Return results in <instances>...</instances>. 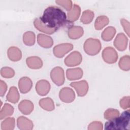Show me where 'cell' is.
Segmentation results:
<instances>
[{
  "label": "cell",
  "mask_w": 130,
  "mask_h": 130,
  "mask_svg": "<svg viewBox=\"0 0 130 130\" xmlns=\"http://www.w3.org/2000/svg\"><path fill=\"white\" fill-rule=\"evenodd\" d=\"M40 19L47 27L56 30L64 26L67 21L65 12L56 6L47 7Z\"/></svg>",
  "instance_id": "obj_1"
},
{
  "label": "cell",
  "mask_w": 130,
  "mask_h": 130,
  "mask_svg": "<svg viewBox=\"0 0 130 130\" xmlns=\"http://www.w3.org/2000/svg\"><path fill=\"white\" fill-rule=\"evenodd\" d=\"M129 110L122 112L120 116H117L106 122L105 129L125 130L129 129Z\"/></svg>",
  "instance_id": "obj_2"
},
{
  "label": "cell",
  "mask_w": 130,
  "mask_h": 130,
  "mask_svg": "<svg viewBox=\"0 0 130 130\" xmlns=\"http://www.w3.org/2000/svg\"><path fill=\"white\" fill-rule=\"evenodd\" d=\"M84 50L88 55H95L99 53L101 49V43L97 39L89 38L84 44Z\"/></svg>",
  "instance_id": "obj_3"
},
{
  "label": "cell",
  "mask_w": 130,
  "mask_h": 130,
  "mask_svg": "<svg viewBox=\"0 0 130 130\" xmlns=\"http://www.w3.org/2000/svg\"><path fill=\"white\" fill-rule=\"evenodd\" d=\"M50 77L52 81L56 85H62L65 81L63 70L60 67L54 68L51 71Z\"/></svg>",
  "instance_id": "obj_4"
},
{
  "label": "cell",
  "mask_w": 130,
  "mask_h": 130,
  "mask_svg": "<svg viewBox=\"0 0 130 130\" xmlns=\"http://www.w3.org/2000/svg\"><path fill=\"white\" fill-rule=\"evenodd\" d=\"M102 57L106 62L108 63H114L117 60L118 54L113 47H107L103 50Z\"/></svg>",
  "instance_id": "obj_5"
},
{
  "label": "cell",
  "mask_w": 130,
  "mask_h": 130,
  "mask_svg": "<svg viewBox=\"0 0 130 130\" xmlns=\"http://www.w3.org/2000/svg\"><path fill=\"white\" fill-rule=\"evenodd\" d=\"M73 45L71 43H62L55 46L53 48V54L58 58H61L71 51Z\"/></svg>",
  "instance_id": "obj_6"
},
{
  "label": "cell",
  "mask_w": 130,
  "mask_h": 130,
  "mask_svg": "<svg viewBox=\"0 0 130 130\" xmlns=\"http://www.w3.org/2000/svg\"><path fill=\"white\" fill-rule=\"evenodd\" d=\"M82 55L81 53L77 51L71 53L64 59V63L68 67H74L78 66L82 62Z\"/></svg>",
  "instance_id": "obj_7"
},
{
  "label": "cell",
  "mask_w": 130,
  "mask_h": 130,
  "mask_svg": "<svg viewBox=\"0 0 130 130\" xmlns=\"http://www.w3.org/2000/svg\"><path fill=\"white\" fill-rule=\"evenodd\" d=\"M60 100L64 103H70L75 99V94L74 90L68 87L62 88L59 91Z\"/></svg>",
  "instance_id": "obj_8"
},
{
  "label": "cell",
  "mask_w": 130,
  "mask_h": 130,
  "mask_svg": "<svg viewBox=\"0 0 130 130\" xmlns=\"http://www.w3.org/2000/svg\"><path fill=\"white\" fill-rule=\"evenodd\" d=\"M70 85L74 87L79 96H83L86 94L88 90V84L86 80L71 83Z\"/></svg>",
  "instance_id": "obj_9"
},
{
  "label": "cell",
  "mask_w": 130,
  "mask_h": 130,
  "mask_svg": "<svg viewBox=\"0 0 130 130\" xmlns=\"http://www.w3.org/2000/svg\"><path fill=\"white\" fill-rule=\"evenodd\" d=\"M128 39L125 35L123 33L118 34L114 41V45L120 51L126 49L127 45Z\"/></svg>",
  "instance_id": "obj_10"
},
{
  "label": "cell",
  "mask_w": 130,
  "mask_h": 130,
  "mask_svg": "<svg viewBox=\"0 0 130 130\" xmlns=\"http://www.w3.org/2000/svg\"><path fill=\"white\" fill-rule=\"evenodd\" d=\"M50 89V84L46 80H41L38 81L36 85V90L38 94L45 96L48 94Z\"/></svg>",
  "instance_id": "obj_11"
},
{
  "label": "cell",
  "mask_w": 130,
  "mask_h": 130,
  "mask_svg": "<svg viewBox=\"0 0 130 130\" xmlns=\"http://www.w3.org/2000/svg\"><path fill=\"white\" fill-rule=\"evenodd\" d=\"M32 86V81L27 77H23L19 80L18 87L22 93H26L29 92Z\"/></svg>",
  "instance_id": "obj_12"
},
{
  "label": "cell",
  "mask_w": 130,
  "mask_h": 130,
  "mask_svg": "<svg viewBox=\"0 0 130 130\" xmlns=\"http://www.w3.org/2000/svg\"><path fill=\"white\" fill-rule=\"evenodd\" d=\"M37 42L40 46L45 48H50L53 44V40L51 37L42 34L38 35Z\"/></svg>",
  "instance_id": "obj_13"
},
{
  "label": "cell",
  "mask_w": 130,
  "mask_h": 130,
  "mask_svg": "<svg viewBox=\"0 0 130 130\" xmlns=\"http://www.w3.org/2000/svg\"><path fill=\"white\" fill-rule=\"evenodd\" d=\"M17 125L18 127L21 130H30L33 128L32 122L24 116H20L17 118Z\"/></svg>",
  "instance_id": "obj_14"
},
{
  "label": "cell",
  "mask_w": 130,
  "mask_h": 130,
  "mask_svg": "<svg viewBox=\"0 0 130 130\" xmlns=\"http://www.w3.org/2000/svg\"><path fill=\"white\" fill-rule=\"evenodd\" d=\"M19 111L24 115H28L31 113L34 109V104L29 100H22L18 105Z\"/></svg>",
  "instance_id": "obj_15"
},
{
  "label": "cell",
  "mask_w": 130,
  "mask_h": 130,
  "mask_svg": "<svg viewBox=\"0 0 130 130\" xmlns=\"http://www.w3.org/2000/svg\"><path fill=\"white\" fill-rule=\"evenodd\" d=\"M66 76L69 80H78L82 77L83 71L80 68L69 69L66 71Z\"/></svg>",
  "instance_id": "obj_16"
},
{
  "label": "cell",
  "mask_w": 130,
  "mask_h": 130,
  "mask_svg": "<svg viewBox=\"0 0 130 130\" xmlns=\"http://www.w3.org/2000/svg\"><path fill=\"white\" fill-rule=\"evenodd\" d=\"M83 29L80 26H72L68 31V36L71 39H78L83 36Z\"/></svg>",
  "instance_id": "obj_17"
},
{
  "label": "cell",
  "mask_w": 130,
  "mask_h": 130,
  "mask_svg": "<svg viewBox=\"0 0 130 130\" xmlns=\"http://www.w3.org/2000/svg\"><path fill=\"white\" fill-rule=\"evenodd\" d=\"M7 54L8 58L13 61H19L22 57L21 50L15 46L10 47L8 50Z\"/></svg>",
  "instance_id": "obj_18"
},
{
  "label": "cell",
  "mask_w": 130,
  "mask_h": 130,
  "mask_svg": "<svg viewBox=\"0 0 130 130\" xmlns=\"http://www.w3.org/2000/svg\"><path fill=\"white\" fill-rule=\"evenodd\" d=\"M26 63L27 66L32 69H39L43 66L42 59L38 56H30L27 58Z\"/></svg>",
  "instance_id": "obj_19"
},
{
  "label": "cell",
  "mask_w": 130,
  "mask_h": 130,
  "mask_svg": "<svg viewBox=\"0 0 130 130\" xmlns=\"http://www.w3.org/2000/svg\"><path fill=\"white\" fill-rule=\"evenodd\" d=\"M81 13V9L79 6L76 4H74L72 9L68 11V18L71 22H74L76 21L79 17Z\"/></svg>",
  "instance_id": "obj_20"
},
{
  "label": "cell",
  "mask_w": 130,
  "mask_h": 130,
  "mask_svg": "<svg viewBox=\"0 0 130 130\" xmlns=\"http://www.w3.org/2000/svg\"><path fill=\"white\" fill-rule=\"evenodd\" d=\"M34 24L35 27L39 31L47 34H52L56 30L54 29H50L45 25L40 20L39 18H36L34 22Z\"/></svg>",
  "instance_id": "obj_21"
},
{
  "label": "cell",
  "mask_w": 130,
  "mask_h": 130,
  "mask_svg": "<svg viewBox=\"0 0 130 130\" xmlns=\"http://www.w3.org/2000/svg\"><path fill=\"white\" fill-rule=\"evenodd\" d=\"M39 105L44 110L51 111L55 108L53 100L50 98H46L41 99L39 101Z\"/></svg>",
  "instance_id": "obj_22"
},
{
  "label": "cell",
  "mask_w": 130,
  "mask_h": 130,
  "mask_svg": "<svg viewBox=\"0 0 130 130\" xmlns=\"http://www.w3.org/2000/svg\"><path fill=\"white\" fill-rule=\"evenodd\" d=\"M19 97V93L17 88L15 86H12L10 88L6 98L9 102L15 104L18 102Z\"/></svg>",
  "instance_id": "obj_23"
},
{
  "label": "cell",
  "mask_w": 130,
  "mask_h": 130,
  "mask_svg": "<svg viewBox=\"0 0 130 130\" xmlns=\"http://www.w3.org/2000/svg\"><path fill=\"white\" fill-rule=\"evenodd\" d=\"M116 34V29L113 26H108L102 32L101 37L105 41H110L114 37Z\"/></svg>",
  "instance_id": "obj_24"
},
{
  "label": "cell",
  "mask_w": 130,
  "mask_h": 130,
  "mask_svg": "<svg viewBox=\"0 0 130 130\" xmlns=\"http://www.w3.org/2000/svg\"><path fill=\"white\" fill-rule=\"evenodd\" d=\"M109 22V18L106 16H100L95 19L94 27L96 30H101L107 25Z\"/></svg>",
  "instance_id": "obj_25"
},
{
  "label": "cell",
  "mask_w": 130,
  "mask_h": 130,
  "mask_svg": "<svg viewBox=\"0 0 130 130\" xmlns=\"http://www.w3.org/2000/svg\"><path fill=\"white\" fill-rule=\"evenodd\" d=\"M23 41L27 46L34 45L36 41V36L34 32L28 31L25 32L23 36Z\"/></svg>",
  "instance_id": "obj_26"
},
{
  "label": "cell",
  "mask_w": 130,
  "mask_h": 130,
  "mask_svg": "<svg viewBox=\"0 0 130 130\" xmlns=\"http://www.w3.org/2000/svg\"><path fill=\"white\" fill-rule=\"evenodd\" d=\"M14 108L11 105L6 103L0 112V119L2 120L5 118L12 115L14 112Z\"/></svg>",
  "instance_id": "obj_27"
},
{
  "label": "cell",
  "mask_w": 130,
  "mask_h": 130,
  "mask_svg": "<svg viewBox=\"0 0 130 130\" xmlns=\"http://www.w3.org/2000/svg\"><path fill=\"white\" fill-rule=\"evenodd\" d=\"M94 12L90 10L84 11L82 14L80 21L83 24H87L90 23L94 18Z\"/></svg>",
  "instance_id": "obj_28"
},
{
  "label": "cell",
  "mask_w": 130,
  "mask_h": 130,
  "mask_svg": "<svg viewBox=\"0 0 130 130\" xmlns=\"http://www.w3.org/2000/svg\"><path fill=\"white\" fill-rule=\"evenodd\" d=\"M15 119L13 117H9L5 119L1 123L2 130H12L15 127Z\"/></svg>",
  "instance_id": "obj_29"
},
{
  "label": "cell",
  "mask_w": 130,
  "mask_h": 130,
  "mask_svg": "<svg viewBox=\"0 0 130 130\" xmlns=\"http://www.w3.org/2000/svg\"><path fill=\"white\" fill-rule=\"evenodd\" d=\"M119 68L125 71H129L130 69V58L128 55L122 57L119 61Z\"/></svg>",
  "instance_id": "obj_30"
},
{
  "label": "cell",
  "mask_w": 130,
  "mask_h": 130,
  "mask_svg": "<svg viewBox=\"0 0 130 130\" xmlns=\"http://www.w3.org/2000/svg\"><path fill=\"white\" fill-rule=\"evenodd\" d=\"M119 115V111L115 109L109 108L104 113V117L106 119L111 120Z\"/></svg>",
  "instance_id": "obj_31"
},
{
  "label": "cell",
  "mask_w": 130,
  "mask_h": 130,
  "mask_svg": "<svg viewBox=\"0 0 130 130\" xmlns=\"http://www.w3.org/2000/svg\"><path fill=\"white\" fill-rule=\"evenodd\" d=\"M1 76L5 78H12L15 75L14 70L10 67H3L1 70Z\"/></svg>",
  "instance_id": "obj_32"
},
{
  "label": "cell",
  "mask_w": 130,
  "mask_h": 130,
  "mask_svg": "<svg viewBox=\"0 0 130 130\" xmlns=\"http://www.w3.org/2000/svg\"><path fill=\"white\" fill-rule=\"evenodd\" d=\"M55 3L68 11H70L73 7L72 2L70 0H57L55 1Z\"/></svg>",
  "instance_id": "obj_33"
},
{
  "label": "cell",
  "mask_w": 130,
  "mask_h": 130,
  "mask_svg": "<svg viewBox=\"0 0 130 130\" xmlns=\"http://www.w3.org/2000/svg\"><path fill=\"white\" fill-rule=\"evenodd\" d=\"M103 128V124L100 121H93L90 123L88 126L89 130H102Z\"/></svg>",
  "instance_id": "obj_34"
},
{
  "label": "cell",
  "mask_w": 130,
  "mask_h": 130,
  "mask_svg": "<svg viewBox=\"0 0 130 130\" xmlns=\"http://www.w3.org/2000/svg\"><path fill=\"white\" fill-rule=\"evenodd\" d=\"M120 106L123 109H126L129 107V96H124L120 101Z\"/></svg>",
  "instance_id": "obj_35"
},
{
  "label": "cell",
  "mask_w": 130,
  "mask_h": 130,
  "mask_svg": "<svg viewBox=\"0 0 130 130\" xmlns=\"http://www.w3.org/2000/svg\"><path fill=\"white\" fill-rule=\"evenodd\" d=\"M120 22L127 36H129V22L124 19H121Z\"/></svg>",
  "instance_id": "obj_36"
},
{
  "label": "cell",
  "mask_w": 130,
  "mask_h": 130,
  "mask_svg": "<svg viewBox=\"0 0 130 130\" xmlns=\"http://www.w3.org/2000/svg\"><path fill=\"white\" fill-rule=\"evenodd\" d=\"M0 95L3 96L7 90V85L6 83L3 80H1L0 82Z\"/></svg>",
  "instance_id": "obj_37"
}]
</instances>
